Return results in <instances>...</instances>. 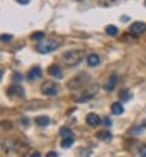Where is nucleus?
I'll use <instances>...</instances> for the list:
<instances>
[{
	"label": "nucleus",
	"mask_w": 146,
	"mask_h": 157,
	"mask_svg": "<svg viewBox=\"0 0 146 157\" xmlns=\"http://www.w3.org/2000/svg\"><path fill=\"white\" fill-rule=\"evenodd\" d=\"M119 99L121 101H127V99H130V93L127 90H123L121 93H119Z\"/></svg>",
	"instance_id": "nucleus-19"
},
{
	"label": "nucleus",
	"mask_w": 146,
	"mask_h": 157,
	"mask_svg": "<svg viewBox=\"0 0 146 157\" xmlns=\"http://www.w3.org/2000/svg\"><path fill=\"white\" fill-rule=\"evenodd\" d=\"M82 58H83V54L80 50H69V52H66V54H63V61L68 64V66H77V64L82 61Z\"/></svg>",
	"instance_id": "nucleus-2"
},
{
	"label": "nucleus",
	"mask_w": 146,
	"mask_h": 157,
	"mask_svg": "<svg viewBox=\"0 0 146 157\" xmlns=\"http://www.w3.org/2000/svg\"><path fill=\"white\" fill-rule=\"evenodd\" d=\"M104 124L107 126V127H109V126H112V120H110V118H104Z\"/></svg>",
	"instance_id": "nucleus-23"
},
{
	"label": "nucleus",
	"mask_w": 146,
	"mask_h": 157,
	"mask_svg": "<svg viewBox=\"0 0 146 157\" xmlns=\"http://www.w3.org/2000/svg\"><path fill=\"white\" fill-rule=\"evenodd\" d=\"M11 39H13L11 35H2V41H3V43H10Z\"/></svg>",
	"instance_id": "nucleus-22"
},
{
	"label": "nucleus",
	"mask_w": 146,
	"mask_h": 157,
	"mask_svg": "<svg viewBox=\"0 0 146 157\" xmlns=\"http://www.w3.org/2000/svg\"><path fill=\"white\" fill-rule=\"evenodd\" d=\"M141 132V127H135V130H132V134H140Z\"/></svg>",
	"instance_id": "nucleus-26"
},
{
	"label": "nucleus",
	"mask_w": 146,
	"mask_h": 157,
	"mask_svg": "<svg viewBox=\"0 0 146 157\" xmlns=\"http://www.w3.org/2000/svg\"><path fill=\"white\" fill-rule=\"evenodd\" d=\"M35 123L38 126H41V127H46L50 123V120H49V116H36L35 118Z\"/></svg>",
	"instance_id": "nucleus-12"
},
{
	"label": "nucleus",
	"mask_w": 146,
	"mask_h": 157,
	"mask_svg": "<svg viewBox=\"0 0 146 157\" xmlns=\"http://www.w3.org/2000/svg\"><path fill=\"white\" fill-rule=\"evenodd\" d=\"M105 32H107V35H110V36L118 35V29L115 27V25H107V29H105Z\"/></svg>",
	"instance_id": "nucleus-16"
},
{
	"label": "nucleus",
	"mask_w": 146,
	"mask_h": 157,
	"mask_svg": "<svg viewBox=\"0 0 146 157\" xmlns=\"http://www.w3.org/2000/svg\"><path fill=\"white\" fill-rule=\"evenodd\" d=\"M86 124L91 126V127H96V126L101 124V118L96 113H88L86 115Z\"/></svg>",
	"instance_id": "nucleus-7"
},
{
	"label": "nucleus",
	"mask_w": 146,
	"mask_h": 157,
	"mask_svg": "<svg viewBox=\"0 0 146 157\" xmlns=\"http://www.w3.org/2000/svg\"><path fill=\"white\" fill-rule=\"evenodd\" d=\"M99 61H101V58H99V55H98V54H90V55H88V58H86L88 66H91V68L98 66Z\"/></svg>",
	"instance_id": "nucleus-10"
},
{
	"label": "nucleus",
	"mask_w": 146,
	"mask_h": 157,
	"mask_svg": "<svg viewBox=\"0 0 146 157\" xmlns=\"http://www.w3.org/2000/svg\"><path fill=\"white\" fill-rule=\"evenodd\" d=\"M60 47V41H54V39H41L36 44V52L39 54H49V52L55 50Z\"/></svg>",
	"instance_id": "nucleus-1"
},
{
	"label": "nucleus",
	"mask_w": 146,
	"mask_h": 157,
	"mask_svg": "<svg viewBox=\"0 0 146 157\" xmlns=\"http://www.w3.org/2000/svg\"><path fill=\"white\" fill-rule=\"evenodd\" d=\"M74 145V138H72V135H69V137H64L63 140H61V148H71Z\"/></svg>",
	"instance_id": "nucleus-13"
},
{
	"label": "nucleus",
	"mask_w": 146,
	"mask_h": 157,
	"mask_svg": "<svg viewBox=\"0 0 146 157\" xmlns=\"http://www.w3.org/2000/svg\"><path fill=\"white\" fill-rule=\"evenodd\" d=\"M138 155H141V157H146V145L140 146V149H138Z\"/></svg>",
	"instance_id": "nucleus-21"
},
{
	"label": "nucleus",
	"mask_w": 146,
	"mask_h": 157,
	"mask_svg": "<svg viewBox=\"0 0 146 157\" xmlns=\"http://www.w3.org/2000/svg\"><path fill=\"white\" fill-rule=\"evenodd\" d=\"M47 155H49V157H57V155H58V154H57V152H55V151H50V152H49V154H47Z\"/></svg>",
	"instance_id": "nucleus-25"
},
{
	"label": "nucleus",
	"mask_w": 146,
	"mask_h": 157,
	"mask_svg": "<svg viewBox=\"0 0 146 157\" xmlns=\"http://www.w3.org/2000/svg\"><path fill=\"white\" fill-rule=\"evenodd\" d=\"M144 5H146V2H144Z\"/></svg>",
	"instance_id": "nucleus-28"
},
{
	"label": "nucleus",
	"mask_w": 146,
	"mask_h": 157,
	"mask_svg": "<svg viewBox=\"0 0 146 157\" xmlns=\"http://www.w3.org/2000/svg\"><path fill=\"white\" fill-rule=\"evenodd\" d=\"M21 80H22V75H21V74H17V72L13 74V82H14V83H17V82H21Z\"/></svg>",
	"instance_id": "nucleus-20"
},
{
	"label": "nucleus",
	"mask_w": 146,
	"mask_h": 157,
	"mask_svg": "<svg viewBox=\"0 0 146 157\" xmlns=\"http://www.w3.org/2000/svg\"><path fill=\"white\" fill-rule=\"evenodd\" d=\"M32 39H35V41H41V39H44V33L43 32H35L32 35Z\"/></svg>",
	"instance_id": "nucleus-18"
},
{
	"label": "nucleus",
	"mask_w": 146,
	"mask_h": 157,
	"mask_svg": "<svg viewBox=\"0 0 146 157\" xmlns=\"http://www.w3.org/2000/svg\"><path fill=\"white\" fill-rule=\"evenodd\" d=\"M49 74L57 77V78H61L63 77V71H61V68L58 66V64H52V66L49 68Z\"/></svg>",
	"instance_id": "nucleus-9"
},
{
	"label": "nucleus",
	"mask_w": 146,
	"mask_h": 157,
	"mask_svg": "<svg viewBox=\"0 0 146 157\" xmlns=\"http://www.w3.org/2000/svg\"><path fill=\"white\" fill-rule=\"evenodd\" d=\"M130 33L132 35H140V33H143V32H146V24L144 22H134L130 25Z\"/></svg>",
	"instance_id": "nucleus-6"
},
{
	"label": "nucleus",
	"mask_w": 146,
	"mask_h": 157,
	"mask_svg": "<svg viewBox=\"0 0 146 157\" xmlns=\"http://www.w3.org/2000/svg\"><path fill=\"white\" fill-rule=\"evenodd\" d=\"M112 112H113L115 115H121V113L124 112V107H123L119 102H115V104H112Z\"/></svg>",
	"instance_id": "nucleus-15"
},
{
	"label": "nucleus",
	"mask_w": 146,
	"mask_h": 157,
	"mask_svg": "<svg viewBox=\"0 0 146 157\" xmlns=\"http://www.w3.org/2000/svg\"><path fill=\"white\" fill-rule=\"evenodd\" d=\"M90 82V77L86 75V74H80V75H77V77H74L72 80L68 83V88H71V90H80L83 85H86Z\"/></svg>",
	"instance_id": "nucleus-3"
},
{
	"label": "nucleus",
	"mask_w": 146,
	"mask_h": 157,
	"mask_svg": "<svg viewBox=\"0 0 146 157\" xmlns=\"http://www.w3.org/2000/svg\"><path fill=\"white\" fill-rule=\"evenodd\" d=\"M69 135H72V132H71V129H68V127H61L60 129V137H69Z\"/></svg>",
	"instance_id": "nucleus-17"
},
{
	"label": "nucleus",
	"mask_w": 146,
	"mask_h": 157,
	"mask_svg": "<svg viewBox=\"0 0 146 157\" xmlns=\"http://www.w3.org/2000/svg\"><path fill=\"white\" fill-rule=\"evenodd\" d=\"M6 94L10 98H24V90L22 86H17V85H13L6 90Z\"/></svg>",
	"instance_id": "nucleus-5"
},
{
	"label": "nucleus",
	"mask_w": 146,
	"mask_h": 157,
	"mask_svg": "<svg viewBox=\"0 0 146 157\" xmlns=\"http://www.w3.org/2000/svg\"><path fill=\"white\" fill-rule=\"evenodd\" d=\"M41 93H43L44 96L52 98V96H55V94L58 93V86H57V83L47 80V82H44V83L41 85Z\"/></svg>",
	"instance_id": "nucleus-4"
},
{
	"label": "nucleus",
	"mask_w": 146,
	"mask_h": 157,
	"mask_svg": "<svg viewBox=\"0 0 146 157\" xmlns=\"http://www.w3.org/2000/svg\"><path fill=\"white\" fill-rule=\"evenodd\" d=\"M16 2L21 5H27V3H30V0H16Z\"/></svg>",
	"instance_id": "nucleus-24"
},
{
	"label": "nucleus",
	"mask_w": 146,
	"mask_h": 157,
	"mask_svg": "<svg viewBox=\"0 0 146 157\" xmlns=\"http://www.w3.org/2000/svg\"><path fill=\"white\" fill-rule=\"evenodd\" d=\"M41 74H43L41 68H39V66H33V68L29 71V74H27V78H29V80H36V78H39V77H41Z\"/></svg>",
	"instance_id": "nucleus-8"
},
{
	"label": "nucleus",
	"mask_w": 146,
	"mask_h": 157,
	"mask_svg": "<svg viewBox=\"0 0 146 157\" xmlns=\"http://www.w3.org/2000/svg\"><path fill=\"white\" fill-rule=\"evenodd\" d=\"M98 138L101 141H109V140H112V134L109 132V129H104V130H99L98 132Z\"/></svg>",
	"instance_id": "nucleus-11"
},
{
	"label": "nucleus",
	"mask_w": 146,
	"mask_h": 157,
	"mask_svg": "<svg viewBox=\"0 0 146 157\" xmlns=\"http://www.w3.org/2000/svg\"><path fill=\"white\" fill-rule=\"evenodd\" d=\"M116 80H118V78H116V75H112L110 78H109V82L107 83H105V90H107V91H112L113 88H115V85H116Z\"/></svg>",
	"instance_id": "nucleus-14"
},
{
	"label": "nucleus",
	"mask_w": 146,
	"mask_h": 157,
	"mask_svg": "<svg viewBox=\"0 0 146 157\" xmlns=\"http://www.w3.org/2000/svg\"><path fill=\"white\" fill-rule=\"evenodd\" d=\"M130 39H132V38H130L129 35H126V36H123V41H130Z\"/></svg>",
	"instance_id": "nucleus-27"
}]
</instances>
